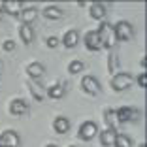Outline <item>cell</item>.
I'll return each instance as SVG.
<instances>
[{"mask_svg":"<svg viewBox=\"0 0 147 147\" xmlns=\"http://www.w3.org/2000/svg\"><path fill=\"white\" fill-rule=\"evenodd\" d=\"M96 32H98L100 45H102V47H106V49H113V47H115L117 40H115V34H113L111 25H109L108 21L100 23V26H98V30H96Z\"/></svg>","mask_w":147,"mask_h":147,"instance_id":"1","label":"cell"},{"mask_svg":"<svg viewBox=\"0 0 147 147\" xmlns=\"http://www.w3.org/2000/svg\"><path fill=\"white\" fill-rule=\"evenodd\" d=\"M113 28V34H115V40L119 42H126V40H130L132 36H134V26H132V23H128V21H117L115 25L111 26Z\"/></svg>","mask_w":147,"mask_h":147,"instance_id":"2","label":"cell"},{"mask_svg":"<svg viewBox=\"0 0 147 147\" xmlns=\"http://www.w3.org/2000/svg\"><path fill=\"white\" fill-rule=\"evenodd\" d=\"M132 83H134V76L128 74V72H117L111 78V87L115 89V91H125V89H128Z\"/></svg>","mask_w":147,"mask_h":147,"instance_id":"3","label":"cell"},{"mask_svg":"<svg viewBox=\"0 0 147 147\" xmlns=\"http://www.w3.org/2000/svg\"><path fill=\"white\" fill-rule=\"evenodd\" d=\"M115 117H117V123L136 121V119L140 117V109L138 108H132V106H123V108H117L115 109Z\"/></svg>","mask_w":147,"mask_h":147,"instance_id":"4","label":"cell"},{"mask_svg":"<svg viewBox=\"0 0 147 147\" xmlns=\"http://www.w3.org/2000/svg\"><path fill=\"white\" fill-rule=\"evenodd\" d=\"M81 89L85 92H89V94L96 96L100 92V83H98V79H96L94 76H83L81 78Z\"/></svg>","mask_w":147,"mask_h":147,"instance_id":"5","label":"cell"},{"mask_svg":"<svg viewBox=\"0 0 147 147\" xmlns=\"http://www.w3.org/2000/svg\"><path fill=\"white\" fill-rule=\"evenodd\" d=\"M19 145V134L15 130H4L0 134V147H17Z\"/></svg>","mask_w":147,"mask_h":147,"instance_id":"6","label":"cell"},{"mask_svg":"<svg viewBox=\"0 0 147 147\" xmlns=\"http://www.w3.org/2000/svg\"><path fill=\"white\" fill-rule=\"evenodd\" d=\"M96 132H98V126H96L94 121H85V123H81V126H79V138L81 140L94 138Z\"/></svg>","mask_w":147,"mask_h":147,"instance_id":"7","label":"cell"},{"mask_svg":"<svg viewBox=\"0 0 147 147\" xmlns=\"http://www.w3.org/2000/svg\"><path fill=\"white\" fill-rule=\"evenodd\" d=\"M83 42H85V47L89 49V51H98V49H102L98 32H96V30H89L85 34V38H83Z\"/></svg>","mask_w":147,"mask_h":147,"instance_id":"8","label":"cell"},{"mask_svg":"<svg viewBox=\"0 0 147 147\" xmlns=\"http://www.w3.org/2000/svg\"><path fill=\"white\" fill-rule=\"evenodd\" d=\"M26 72H28V76H30V79H34V81H38V79L42 78L43 74H45V66H43L42 62L34 61V62H30V64L26 66Z\"/></svg>","mask_w":147,"mask_h":147,"instance_id":"9","label":"cell"},{"mask_svg":"<svg viewBox=\"0 0 147 147\" xmlns=\"http://www.w3.org/2000/svg\"><path fill=\"white\" fill-rule=\"evenodd\" d=\"M89 13H91V17L96 19V21H102L106 17V4L104 2H92L89 6Z\"/></svg>","mask_w":147,"mask_h":147,"instance_id":"10","label":"cell"},{"mask_svg":"<svg viewBox=\"0 0 147 147\" xmlns=\"http://www.w3.org/2000/svg\"><path fill=\"white\" fill-rule=\"evenodd\" d=\"M36 15H38V9H36V6L23 8L21 11H19V19L23 21V25H30V23L36 19Z\"/></svg>","mask_w":147,"mask_h":147,"instance_id":"11","label":"cell"},{"mask_svg":"<svg viewBox=\"0 0 147 147\" xmlns=\"http://www.w3.org/2000/svg\"><path fill=\"white\" fill-rule=\"evenodd\" d=\"M0 8H2V11H8L11 15H19V11L23 9V4L17 2V0H4Z\"/></svg>","mask_w":147,"mask_h":147,"instance_id":"12","label":"cell"},{"mask_svg":"<svg viewBox=\"0 0 147 147\" xmlns=\"http://www.w3.org/2000/svg\"><path fill=\"white\" fill-rule=\"evenodd\" d=\"M26 111V102L23 98H13L9 102V113L11 115H23Z\"/></svg>","mask_w":147,"mask_h":147,"instance_id":"13","label":"cell"},{"mask_svg":"<svg viewBox=\"0 0 147 147\" xmlns=\"http://www.w3.org/2000/svg\"><path fill=\"white\" fill-rule=\"evenodd\" d=\"M45 94L49 96V98L53 100H59L64 96V85H61V83H53V85H49L47 89H45Z\"/></svg>","mask_w":147,"mask_h":147,"instance_id":"14","label":"cell"},{"mask_svg":"<svg viewBox=\"0 0 147 147\" xmlns=\"http://www.w3.org/2000/svg\"><path fill=\"white\" fill-rule=\"evenodd\" d=\"M78 42H79V34H78V30H66V34L62 36V45L64 47H76L78 45Z\"/></svg>","mask_w":147,"mask_h":147,"instance_id":"15","label":"cell"},{"mask_svg":"<svg viewBox=\"0 0 147 147\" xmlns=\"http://www.w3.org/2000/svg\"><path fill=\"white\" fill-rule=\"evenodd\" d=\"M26 85H28V89H30L32 96H34L36 100H43V96H45V89H43V87L40 85L38 81H34V79H28V81H26Z\"/></svg>","mask_w":147,"mask_h":147,"instance_id":"16","label":"cell"},{"mask_svg":"<svg viewBox=\"0 0 147 147\" xmlns=\"http://www.w3.org/2000/svg\"><path fill=\"white\" fill-rule=\"evenodd\" d=\"M53 128H55V132H59V134H66L70 130V121L66 119V117H57L55 121H53Z\"/></svg>","mask_w":147,"mask_h":147,"instance_id":"17","label":"cell"},{"mask_svg":"<svg viewBox=\"0 0 147 147\" xmlns=\"http://www.w3.org/2000/svg\"><path fill=\"white\" fill-rule=\"evenodd\" d=\"M115 138H117L115 128H106L104 132L100 134V142H102V145H106V147L113 145V143H115Z\"/></svg>","mask_w":147,"mask_h":147,"instance_id":"18","label":"cell"},{"mask_svg":"<svg viewBox=\"0 0 147 147\" xmlns=\"http://www.w3.org/2000/svg\"><path fill=\"white\" fill-rule=\"evenodd\" d=\"M19 36H21L23 43H30L34 40V30L30 25H21L19 26Z\"/></svg>","mask_w":147,"mask_h":147,"instance_id":"19","label":"cell"},{"mask_svg":"<svg viewBox=\"0 0 147 147\" xmlns=\"http://www.w3.org/2000/svg\"><path fill=\"white\" fill-rule=\"evenodd\" d=\"M43 15L47 19H51V21H55V19H61L62 17V9L59 8V6H45L43 8Z\"/></svg>","mask_w":147,"mask_h":147,"instance_id":"20","label":"cell"},{"mask_svg":"<svg viewBox=\"0 0 147 147\" xmlns=\"http://www.w3.org/2000/svg\"><path fill=\"white\" fill-rule=\"evenodd\" d=\"M117 61H119V55H117V51H111V53H109V59H108V62H109L108 68H109V72H111L113 76L119 72V62H117Z\"/></svg>","mask_w":147,"mask_h":147,"instance_id":"21","label":"cell"},{"mask_svg":"<svg viewBox=\"0 0 147 147\" xmlns=\"http://www.w3.org/2000/svg\"><path fill=\"white\" fill-rule=\"evenodd\" d=\"M104 119H106V123H108V128H115V125H119V123H117V117H115V109H106Z\"/></svg>","mask_w":147,"mask_h":147,"instance_id":"22","label":"cell"},{"mask_svg":"<svg viewBox=\"0 0 147 147\" xmlns=\"http://www.w3.org/2000/svg\"><path fill=\"white\" fill-rule=\"evenodd\" d=\"M113 145H117V147H130V145H132V140H130L128 134H117Z\"/></svg>","mask_w":147,"mask_h":147,"instance_id":"23","label":"cell"},{"mask_svg":"<svg viewBox=\"0 0 147 147\" xmlns=\"http://www.w3.org/2000/svg\"><path fill=\"white\" fill-rule=\"evenodd\" d=\"M81 70H83V62L81 61H72L68 64V72L70 74H79Z\"/></svg>","mask_w":147,"mask_h":147,"instance_id":"24","label":"cell"},{"mask_svg":"<svg viewBox=\"0 0 147 147\" xmlns=\"http://www.w3.org/2000/svg\"><path fill=\"white\" fill-rule=\"evenodd\" d=\"M2 47H4V51H13L17 45H15V42H13V40H6V42L2 43Z\"/></svg>","mask_w":147,"mask_h":147,"instance_id":"25","label":"cell"},{"mask_svg":"<svg viewBox=\"0 0 147 147\" xmlns=\"http://www.w3.org/2000/svg\"><path fill=\"white\" fill-rule=\"evenodd\" d=\"M45 43H47L49 47H57V45H59V43H61V40L57 38V36H49V38L45 40Z\"/></svg>","mask_w":147,"mask_h":147,"instance_id":"26","label":"cell"},{"mask_svg":"<svg viewBox=\"0 0 147 147\" xmlns=\"http://www.w3.org/2000/svg\"><path fill=\"white\" fill-rule=\"evenodd\" d=\"M145 78H147V76H145V72H142V74H140V76H138V79H136V81H138V85L140 87H145Z\"/></svg>","mask_w":147,"mask_h":147,"instance_id":"27","label":"cell"},{"mask_svg":"<svg viewBox=\"0 0 147 147\" xmlns=\"http://www.w3.org/2000/svg\"><path fill=\"white\" fill-rule=\"evenodd\" d=\"M140 66H142V68H145V57H142V61H140Z\"/></svg>","mask_w":147,"mask_h":147,"instance_id":"28","label":"cell"},{"mask_svg":"<svg viewBox=\"0 0 147 147\" xmlns=\"http://www.w3.org/2000/svg\"><path fill=\"white\" fill-rule=\"evenodd\" d=\"M45 147H57V145H55V143H47V145H45Z\"/></svg>","mask_w":147,"mask_h":147,"instance_id":"29","label":"cell"},{"mask_svg":"<svg viewBox=\"0 0 147 147\" xmlns=\"http://www.w3.org/2000/svg\"><path fill=\"white\" fill-rule=\"evenodd\" d=\"M2 15H4V11H2V8H0V21H2Z\"/></svg>","mask_w":147,"mask_h":147,"instance_id":"30","label":"cell"},{"mask_svg":"<svg viewBox=\"0 0 147 147\" xmlns=\"http://www.w3.org/2000/svg\"><path fill=\"white\" fill-rule=\"evenodd\" d=\"M138 147H145V143H140V145H138Z\"/></svg>","mask_w":147,"mask_h":147,"instance_id":"31","label":"cell"},{"mask_svg":"<svg viewBox=\"0 0 147 147\" xmlns=\"http://www.w3.org/2000/svg\"><path fill=\"white\" fill-rule=\"evenodd\" d=\"M0 70H2V62H0Z\"/></svg>","mask_w":147,"mask_h":147,"instance_id":"32","label":"cell"},{"mask_svg":"<svg viewBox=\"0 0 147 147\" xmlns=\"http://www.w3.org/2000/svg\"><path fill=\"white\" fill-rule=\"evenodd\" d=\"M70 147H76V145H70Z\"/></svg>","mask_w":147,"mask_h":147,"instance_id":"33","label":"cell"}]
</instances>
